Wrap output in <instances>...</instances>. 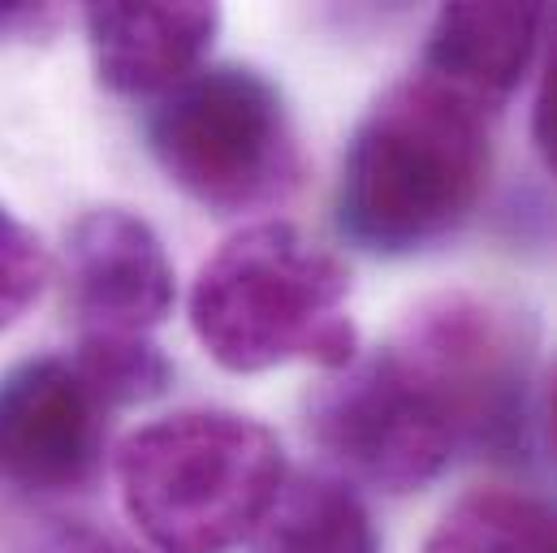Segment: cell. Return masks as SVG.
Masks as SVG:
<instances>
[{
	"mask_svg": "<svg viewBox=\"0 0 557 553\" xmlns=\"http://www.w3.org/2000/svg\"><path fill=\"white\" fill-rule=\"evenodd\" d=\"M488 177V113L416 70L376 96L355 126L333 217L359 251L403 260L458 234L480 208Z\"/></svg>",
	"mask_w": 557,
	"mask_h": 553,
	"instance_id": "cell-1",
	"label": "cell"
},
{
	"mask_svg": "<svg viewBox=\"0 0 557 553\" xmlns=\"http://www.w3.org/2000/svg\"><path fill=\"white\" fill-rule=\"evenodd\" d=\"M350 269L289 221H256L216 247L190 285V329L225 372L281 364L342 372L359 359Z\"/></svg>",
	"mask_w": 557,
	"mask_h": 553,
	"instance_id": "cell-2",
	"label": "cell"
},
{
	"mask_svg": "<svg viewBox=\"0 0 557 553\" xmlns=\"http://www.w3.org/2000/svg\"><path fill=\"white\" fill-rule=\"evenodd\" d=\"M285 476L277 432L221 407L160 415L117 450L122 506L156 553H230L247 545Z\"/></svg>",
	"mask_w": 557,
	"mask_h": 553,
	"instance_id": "cell-3",
	"label": "cell"
},
{
	"mask_svg": "<svg viewBox=\"0 0 557 553\" xmlns=\"http://www.w3.org/2000/svg\"><path fill=\"white\" fill-rule=\"evenodd\" d=\"M160 173L212 217L273 208L302 182V151L277 83L251 65H203L147 118Z\"/></svg>",
	"mask_w": 557,
	"mask_h": 553,
	"instance_id": "cell-4",
	"label": "cell"
},
{
	"mask_svg": "<svg viewBox=\"0 0 557 553\" xmlns=\"http://www.w3.org/2000/svg\"><path fill=\"white\" fill-rule=\"evenodd\" d=\"M536 329L515 307L471 290H445L411 307L389 351L445 411L458 454L523 458L532 428Z\"/></svg>",
	"mask_w": 557,
	"mask_h": 553,
	"instance_id": "cell-5",
	"label": "cell"
},
{
	"mask_svg": "<svg viewBox=\"0 0 557 553\" xmlns=\"http://www.w3.org/2000/svg\"><path fill=\"white\" fill-rule=\"evenodd\" d=\"M307 437L350 484L403 497L428 489L458 437L416 372L389 351H368L307 398Z\"/></svg>",
	"mask_w": 557,
	"mask_h": 553,
	"instance_id": "cell-6",
	"label": "cell"
},
{
	"mask_svg": "<svg viewBox=\"0 0 557 553\" xmlns=\"http://www.w3.org/2000/svg\"><path fill=\"white\" fill-rule=\"evenodd\" d=\"M109 411L61 355L0 377V493H78L104 463Z\"/></svg>",
	"mask_w": 557,
	"mask_h": 553,
	"instance_id": "cell-7",
	"label": "cell"
},
{
	"mask_svg": "<svg viewBox=\"0 0 557 553\" xmlns=\"http://www.w3.org/2000/svg\"><path fill=\"white\" fill-rule=\"evenodd\" d=\"M70 311L83 333L147 337L177 303L173 260L160 234L131 208H91L65 238Z\"/></svg>",
	"mask_w": 557,
	"mask_h": 553,
	"instance_id": "cell-8",
	"label": "cell"
},
{
	"mask_svg": "<svg viewBox=\"0 0 557 553\" xmlns=\"http://www.w3.org/2000/svg\"><path fill=\"white\" fill-rule=\"evenodd\" d=\"M96 78L117 96H169L177 83L203 70L221 35L216 4H87L83 9Z\"/></svg>",
	"mask_w": 557,
	"mask_h": 553,
	"instance_id": "cell-9",
	"label": "cell"
},
{
	"mask_svg": "<svg viewBox=\"0 0 557 553\" xmlns=\"http://www.w3.org/2000/svg\"><path fill=\"white\" fill-rule=\"evenodd\" d=\"M541 22V4H445L428 26L419 70L471 100L480 113H497L532 65Z\"/></svg>",
	"mask_w": 557,
	"mask_h": 553,
	"instance_id": "cell-10",
	"label": "cell"
},
{
	"mask_svg": "<svg viewBox=\"0 0 557 553\" xmlns=\"http://www.w3.org/2000/svg\"><path fill=\"white\" fill-rule=\"evenodd\" d=\"M247 553H381V537L350 480L294 471L251 532Z\"/></svg>",
	"mask_w": 557,
	"mask_h": 553,
	"instance_id": "cell-11",
	"label": "cell"
},
{
	"mask_svg": "<svg viewBox=\"0 0 557 553\" xmlns=\"http://www.w3.org/2000/svg\"><path fill=\"white\" fill-rule=\"evenodd\" d=\"M419 553H557V506L523 489H467L441 511Z\"/></svg>",
	"mask_w": 557,
	"mask_h": 553,
	"instance_id": "cell-12",
	"label": "cell"
},
{
	"mask_svg": "<svg viewBox=\"0 0 557 553\" xmlns=\"http://www.w3.org/2000/svg\"><path fill=\"white\" fill-rule=\"evenodd\" d=\"M78 377L104 403V411L139 407L169 390L173 364L151 337H113V333H83L78 351L70 355Z\"/></svg>",
	"mask_w": 557,
	"mask_h": 553,
	"instance_id": "cell-13",
	"label": "cell"
},
{
	"mask_svg": "<svg viewBox=\"0 0 557 553\" xmlns=\"http://www.w3.org/2000/svg\"><path fill=\"white\" fill-rule=\"evenodd\" d=\"M48 285V251L39 234L0 204V333L17 324Z\"/></svg>",
	"mask_w": 557,
	"mask_h": 553,
	"instance_id": "cell-14",
	"label": "cell"
},
{
	"mask_svg": "<svg viewBox=\"0 0 557 553\" xmlns=\"http://www.w3.org/2000/svg\"><path fill=\"white\" fill-rule=\"evenodd\" d=\"M13 553H143L131 541L87 524V519H39L35 528H26Z\"/></svg>",
	"mask_w": 557,
	"mask_h": 553,
	"instance_id": "cell-15",
	"label": "cell"
},
{
	"mask_svg": "<svg viewBox=\"0 0 557 553\" xmlns=\"http://www.w3.org/2000/svg\"><path fill=\"white\" fill-rule=\"evenodd\" d=\"M532 143H536L541 164L557 177V39L545 70H541V87H536V105H532Z\"/></svg>",
	"mask_w": 557,
	"mask_h": 553,
	"instance_id": "cell-16",
	"label": "cell"
},
{
	"mask_svg": "<svg viewBox=\"0 0 557 553\" xmlns=\"http://www.w3.org/2000/svg\"><path fill=\"white\" fill-rule=\"evenodd\" d=\"M65 22L61 4H26V0H0V39L4 44H30V39H48L57 26Z\"/></svg>",
	"mask_w": 557,
	"mask_h": 553,
	"instance_id": "cell-17",
	"label": "cell"
},
{
	"mask_svg": "<svg viewBox=\"0 0 557 553\" xmlns=\"http://www.w3.org/2000/svg\"><path fill=\"white\" fill-rule=\"evenodd\" d=\"M545 437H549V450L557 458V359L549 368V381H545Z\"/></svg>",
	"mask_w": 557,
	"mask_h": 553,
	"instance_id": "cell-18",
	"label": "cell"
}]
</instances>
